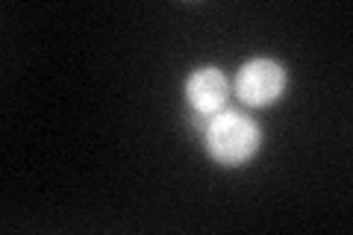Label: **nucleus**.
<instances>
[{"label":"nucleus","instance_id":"nucleus-2","mask_svg":"<svg viewBox=\"0 0 353 235\" xmlns=\"http://www.w3.org/2000/svg\"><path fill=\"white\" fill-rule=\"evenodd\" d=\"M285 88V71L274 59H253L241 65L236 76V94L248 106H268L274 103Z\"/></svg>","mask_w":353,"mask_h":235},{"label":"nucleus","instance_id":"nucleus-3","mask_svg":"<svg viewBox=\"0 0 353 235\" xmlns=\"http://www.w3.org/2000/svg\"><path fill=\"white\" fill-rule=\"evenodd\" d=\"M227 94H230V83L218 68L194 71L189 76V83H185V97H189L192 109L201 112V115H215V112H221L227 103Z\"/></svg>","mask_w":353,"mask_h":235},{"label":"nucleus","instance_id":"nucleus-1","mask_svg":"<svg viewBox=\"0 0 353 235\" xmlns=\"http://www.w3.org/2000/svg\"><path fill=\"white\" fill-rule=\"evenodd\" d=\"M262 132L256 121H250L241 112H221L206 127V150L221 165H245L259 150Z\"/></svg>","mask_w":353,"mask_h":235}]
</instances>
